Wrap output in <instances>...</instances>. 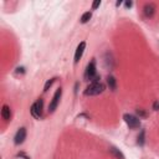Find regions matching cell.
<instances>
[{
	"instance_id": "15",
	"label": "cell",
	"mask_w": 159,
	"mask_h": 159,
	"mask_svg": "<svg viewBox=\"0 0 159 159\" xmlns=\"http://www.w3.org/2000/svg\"><path fill=\"white\" fill-rule=\"evenodd\" d=\"M100 5H101V2H100V0H96V2H93V4H92V9L95 10V9H97Z\"/></svg>"
},
{
	"instance_id": "19",
	"label": "cell",
	"mask_w": 159,
	"mask_h": 159,
	"mask_svg": "<svg viewBox=\"0 0 159 159\" xmlns=\"http://www.w3.org/2000/svg\"><path fill=\"white\" fill-rule=\"evenodd\" d=\"M18 155H19V157H24V158H25V159H30V158H29V157H26V155H25V154H24V153H19V154H18Z\"/></svg>"
},
{
	"instance_id": "13",
	"label": "cell",
	"mask_w": 159,
	"mask_h": 159,
	"mask_svg": "<svg viewBox=\"0 0 159 159\" xmlns=\"http://www.w3.org/2000/svg\"><path fill=\"white\" fill-rule=\"evenodd\" d=\"M110 150H111V153H112L113 155H116L117 158H119V159H124V155H123L118 149H116V148H111Z\"/></svg>"
},
{
	"instance_id": "2",
	"label": "cell",
	"mask_w": 159,
	"mask_h": 159,
	"mask_svg": "<svg viewBox=\"0 0 159 159\" xmlns=\"http://www.w3.org/2000/svg\"><path fill=\"white\" fill-rule=\"evenodd\" d=\"M106 86L101 82H96V84H91L90 86H87V88L85 90V96H97L100 93H102L105 91Z\"/></svg>"
},
{
	"instance_id": "9",
	"label": "cell",
	"mask_w": 159,
	"mask_h": 159,
	"mask_svg": "<svg viewBox=\"0 0 159 159\" xmlns=\"http://www.w3.org/2000/svg\"><path fill=\"white\" fill-rule=\"evenodd\" d=\"M155 13V5L154 4H147L144 6V15L148 18H152Z\"/></svg>"
},
{
	"instance_id": "5",
	"label": "cell",
	"mask_w": 159,
	"mask_h": 159,
	"mask_svg": "<svg viewBox=\"0 0 159 159\" xmlns=\"http://www.w3.org/2000/svg\"><path fill=\"white\" fill-rule=\"evenodd\" d=\"M61 96H62V90L57 88L55 95H54V97H52V100H51V102H50V105H49V112L50 113L55 112V110L57 108V106L60 103V100H61Z\"/></svg>"
},
{
	"instance_id": "8",
	"label": "cell",
	"mask_w": 159,
	"mask_h": 159,
	"mask_svg": "<svg viewBox=\"0 0 159 159\" xmlns=\"http://www.w3.org/2000/svg\"><path fill=\"white\" fill-rule=\"evenodd\" d=\"M2 117H3V119H5V121H10V118H11V110H10V107H9L8 105H4V106H3Z\"/></svg>"
},
{
	"instance_id": "12",
	"label": "cell",
	"mask_w": 159,
	"mask_h": 159,
	"mask_svg": "<svg viewBox=\"0 0 159 159\" xmlns=\"http://www.w3.org/2000/svg\"><path fill=\"white\" fill-rule=\"evenodd\" d=\"M144 142H145V131L142 129L140 133H139V135H138V144L139 145H143Z\"/></svg>"
},
{
	"instance_id": "1",
	"label": "cell",
	"mask_w": 159,
	"mask_h": 159,
	"mask_svg": "<svg viewBox=\"0 0 159 159\" xmlns=\"http://www.w3.org/2000/svg\"><path fill=\"white\" fill-rule=\"evenodd\" d=\"M85 78L88 80V81H92V84L100 82L98 81L100 77L97 76V67H96V60L95 58H92L91 62L87 65V68L85 72Z\"/></svg>"
},
{
	"instance_id": "17",
	"label": "cell",
	"mask_w": 159,
	"mask_h": 159,
	"mask_svg": "<svg viewBox=\"0 0 159 159\" xmlns=\"http://www.w3.org/2000/svg\"><path fill=\"white\" fill-rule=\"evenodd\" d=\"M124 5H126V8L128 9V8H132V5H133V3H132V2H126V4H124Z\"/></svg>"
},
{
	"instance_id": "11",
	"label": "cell",
	"mask_w": 159,
	"mask_h": 159,
	"mask_svg": "<svg viewBox=\"0 0 159 159\" xmlns=\"http://www.w3.org/2000/svg\"><path fill=\"white\" fill-rule=\"evenodd\" d=\"M91 18H92V13H91V11H86V13L81 16V23H82V24L88 23V21L91 20Z\"/></svg>"
},
{
	"instance_id": "16",
	"label": "cell",
	"mask_w": 159,
	"mask_h": 159,
	"mask_svg": "<svg viewBox=\"0 0 159 159\" xmlns=\"http://www.w3.org/2000/svg\"><path fill=\"white\" fill-rule=\"evenodd\" d=\"M137 113H138L139 116H142V117H145V116H147V114H145V113H144L142 110H137Z\"/></svg>"
},
{
	"instance_id": "4",
	"label": "cell",
	"mask_w": 159,
	"mask_h": 159,
	"mask_svg": "<svg viewBox=\"0 0 159 159\" xmlns=\"http://www.w3.org/2000/svg\"><path fill=\"white\" fill-rule=\"evenodd\" d=\"M123 119H124V122L127 123V126H128L131 129H137V128L140 127V121H139V118L135 117V116H133V114L126 113V114L123 116Z\"/></svg>"
},
{
	"instance_id": "20",
	"label": "cell",
	"mask_w": 159,
	"mask_h": 159,
	"mask_svg": "<svg viewBox=\"0 0 159 159\" xmlns=\"http://www.w3.org/2000/svg\"><path fill=\"white\" fill-rule=\"evenodd\" d=\"M121 4H122V2H121V0H118V2H117V3H116V5H117V6H119V5H121Z\"/></svg>"
},
{
	"instance_id": "10",
	"label": "cell",
	"mask_w": 159,
	"mask_h": 159,
	"mask_svg": "<svg viewBox=\"0 0 159 159\" xmlns=\"http://www.w3.org/2000/svg\"><path fill=\"white\" fill-rule=\"evenodd\" d=\"M107 85H108L110 90L116 91V88H117V82H116V78H114L113 76H108V77H107Z\"/></svg>"
},
{
	"instance_id": "6",
	"label": "cell",
	"mask_w": 159,
	"mask_h": 159,
	"mask_svg": "<svg viewBox=\"0 0 159 159\" xmlns=\"http://www.w3.org/2000/svg\"><path fill=\"white\" fill-rule=\"evenodd\" d=\"M25 138H26V129H25L24 127H21V128H19V131L16 132V134H15V137H14V143H15L16 145H19V144L24 143Z\"/></svg>"
},
{
	"instance_id": "18",
	"label": "cell",
	"mask_w": 159,
	"mask_h": 159,
	"mask_svg": "<svg viewBox=\"0 0 159 159\" xmlns=\"http://www.w3.org/2000/svg\"><path fill=\"white\" fill-rule=\"evenodd\" d=\"M153 108L157 111V110H159V101H157L155 103H154V106H153Z\"/></svg>"
},
{
	"instance_id": "7",
	"label": "cell",
	"mask_w": 159,
	"mask_h": 159,
	"mask_svg": "<svg viewBox=\"0 0 159 159\" xmlns=\"http://www.w3.org/2000/svg\"><path fill=\"white\" fill-rule=\"evenodd\" d=\"M85 49H86V42H85V41L80 42V45L77 46L76 52H75V63H77L80 60H81V57H82V55H84Z\"/></svg>"
},
{
	"instance_id": "14",
	"label": "cell",
	"mask_w": 159,
	"mask_h": 159,
	"mask_svg": "<svg viewBox=\"0 0 159 159\" xmlns=\"http://www.w3.org/2000/svg\"><path fill=\"white\" fill-rule=\"evenodd\" d=\"M55 81H56V78H55V77H54V78H51V80H49V81H47V82L45 84V87H44V91L46 92V91H47V90H49V88H50V87L52 86V84H54Z\"/></svg>"
},
{
	"instance_id": "3",
	"label": "cell",
	"mask_w": 159,
	"mask_h": 159,
	"mask_svg": "<svg viewBox=\"0 0 159 159\" xmlns=\"http://www.w3.org/2000/svg\"><path fill=\"white\" fill-rule=\"evenodd\" d=\"M30 112H31V114H32L34 118L41 119L42 116H44V113H42L44 112V101L41 98H39L35 103H32V106L30 108Z\"/></svg>"
}]
</instances>
